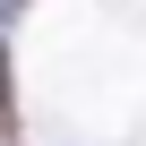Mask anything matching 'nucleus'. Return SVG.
<instances>
[{"mask_svg": "<svg viewBox=\"0 0 146 146\" xmlns=\"http://www.w3.org/2000/svg\"><path fill=\"white\" fill-rule=\"evenodd\" d=\"M17 137V95H9V52H0V146Z\"/></svg>", "mask_w": 146, "mask_h": 146, "instance_id": "nucleus-1", "label": "nucleus"}]
</instances>
